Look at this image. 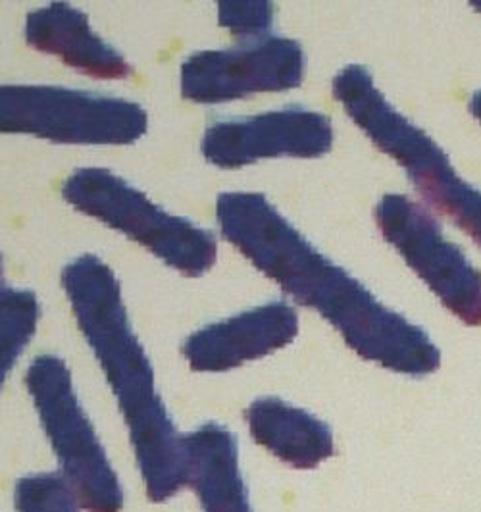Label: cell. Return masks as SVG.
<instances>
[{
	"label": "cell",
	"mask_w": 481,
	"mask_h": 512,
	"mask_svg": "<svg viewBox=\"0 0 481 512\" xmlns=\"http://www.w3.org/2000/svg\"><path fill=\"white\" fill-rule=\"evenodd\" d=\"M299 316L283 301L239 312L191 333L181 353L193 372H229L245 362L268 357L293 343Z\"/></svg>",
	"instance_id": "30bf717a"
},
{
	"label": "cell",
	"mask_w": 481,
	"mask_h": 512,
	"mask_svg": "<svg viewBox=\"0 0 481 512\" xmlns=\"http://www.w3.org/2000/svg\"><path fill=\"white\" fill-rule=\"evenodd\" d=\"M26 43L35 51L60 58L66 66L93 79H126L133 74L126 58L89 26V18L66 2H52L29 12Z\"/></svg>",
	"instance_id": "8fae6325"
},
{
	"label": "cell",
	"mask_w": 481,
	"mask_h": 512,
	"mask_svg": "<svg viewBox=\"0 0 481 512\" xmlns=\"http://www.w3.org/2000/svg\"><path fill=\"white\" fill-rule=\"evenodd\" d=\"M147 129L143 106L126 99L54 85L0 87L2 133L58 145H133Z\"/></svg>",
	"instance_id": "8992f818"
},
{
	"label": "cell",
	"mask_w": 481,
	"mask_h": 512,
	"mask_svg": "<svg viewBox=\"0 0 481 512\" xmlns=\"http://www.w3.org/2000/svg\"><path fill=\"white\" fill-rule=\"evenodd\" d=\"M470 112H472V116L480 122L481 126V91H478V93L472 97V101H470Z\"/></svg>",
	"instance_id": "e0dca14e"
},
{
	"label": "cell",
	"mask_w": 481,
	"mask_h": 512,
	"mask_svg": "<svg viewBox=\"0 0 481 512\" xmlns=\"http://www.w3.org/2000/svg\"><path fill=\"white\" fill-rule=\"evenodd\" d=\"M254 441L295 470H312L335 453L330 426L278 397H260L245 410Z\"/></svg>",
	"instance_id": "7c38bea8"
},
{
	"label": "cell",
	"mask_w": 481,
	"mask_h": 512,
	"mask_svg": "<svg viewBox=\"0 0 481 512\" xmlns=\"http://www.w3.org/2000/svg\"><path fill=\"white\" fill-rule=\"evenodd\" d=\"M62 197L81 214L149 249L185 278H201L218 258L210 231L162 210L108 168H79L64 181Z\"/></svg>",
	"instance_id": "277c9868"
},
{
	"label": "cell",
	"mask_w": 481,
	"mask_h": 512,
	"mask_svg": "<svg viewBox=\"0 0 481 512\" xmlns=\"http://www.w3.org/2000/svg\"><path fill=\"white\" fill-rule=\"evenodd\" d=\"M14 507L16 512H79L76 493L56 472L20 478L14 487Z\"/></svg>",
	"instance_id": "9a60e30c"
},
{
	"label": "cell",
	"mask_w": 481,
	"mask_h": 512,
	"mask_svg": "<svg viewBox=\"0 0 481 512\" xmlns=\"http://www.w3.org/2000/svg\"><path fill=\"white\" fill-rule=\"evenodd\" d=\"M331 147L330 118L291 106L210 126L204 131L201 153L216 168L239 170L264 158H320Z\"/></svg>",
	"instance_id": "9c48e42d"
},
{
	"label": "cell",
	"mask_w": 481,
	"mask_h": 512,
	"mask_svg": "<svg viewBox=\"0 0 481 512\" xmlns=\"http://www.w3.org/2000/svg\"><path fill=\"white\" fill-rule=\"evenodd\" d=\"M26 387L79 507L87 512L122 511L124 489L77 399L68 364L56 355L33 359Z\"/></svg>",
	"instance_id": "5b68a950"
},
{
	"label": "cell",
	"mask_w": 481,
	"mask_h": 512,
	"mask_svg": "<svg viewBox=\"0 0 481 512\" xmlns=\"http://www.w3.org/2000/svg\"><path fill=\"white\" fill-rule=\"evenodd\" d=\"M216 220L224 239L256 270L295 303L318 310L358 357L412 378L430 376L441 366L428 333L381 305L368 287L322 255L266 195L222 193Z\"/></svg>",
	"instance_id": "6da1fadb"
},
{
	"label": "cell",
	"mask_w": 481,
	"mask_h": 512,
	"mask_svg": "<svg viewBox=\"0 0 481 512\" xmlns=\"http://www.w3.org/2000/svg\"><path fill=\"white\" fill-rule=\"evenodd\" d=\"M41 308L39 299L29 289L2 287L0 293V372L6 374L24 353L37 332Z\"/></svg>",
	"instance_id": "5bb4252c"
},
{
	"label": "cell",
	"mask_w": 481,
	"mask_h": 512,
	"mask_svg": "<svg viewBox=\"0 0 481 512\" xmlns=\"http://www.w3.org/2000/svg\"><path fill=\"white\" fill-rule=\"evenodd\" d=\"M276 4L268 0L218 2V24L239 37H258L274 26Z\"/></svg>",
	"instance_id": "2e32d148"
},
{
	"label": "cell",
	"mask_w": 481,
	"mask_h": 512,
	"mask_svg": "<svg viewBox=\"0 0 481 512\" xmlns=\"http://www.w3.org/2000/svg\"><path fill=\"white\" fill-rule=\"evenodd\" d=\"M331 91L366 137L405 170L418 195L481 247L480 189L462 180L430 135L383 97L370 70L345 66L333 77Z\"/></svg>",
	"instance_id": "3957f363"
},
{
	"label": "cell",
	"mask_w": 481,
	"mask_h": 512,
	"mask_svg": "<svg viewBox=\"0 0 481 512\" xmlns=\"http://www.w3.org/2000/svg\"><path fill=\"white\" fill-rule=\"evenodd\" d=\"M189 455V486L203 512H253L239 468L237 439L228 428L206 422L185 434Z\"/></svg>",
	"instance_id": "4fadbf2b"
},
{
	"label": "cell",
	"mask_w": 481,
	"mask_h": 512,
	"mask_svg": "<svg viewBox=\"0 0 481 512\" xmlns=\"http://www.w3.org/2000/svg\"><path fill=\"white\" fill-rule=\"evenodd\" d=\"M304 72L306 54L299 41L266 37L243 47L191 54L181 64V97L191 103L220 104L291 91L301 87Z\"/></svg>",
	"instance_id": "ba28073f"
},
{
	"label": "cell",
	"mask_w": 481,
	"mask_h": 512,
	"mask_svg": "<svg viewBox=\"0 0 481 512\" xmlns=\"http://www.w3.org/2000/svg\"><path fill=\"white\" fill-rule=\"evenodd\" d=\"M60 282L116 395L147 497L164 503L189 484L185 434H179L156 391L151 360L131 330L120 282L95 255L77 256L62 270Z\"/></svg>",
	"instance_id": "7a4b0ae2"
},
{
	"label": "cell",
	"mask_w": 481,
	"mask_h": 512,
	"mask_svg": "<svg viewBox=\"0 0 481 512\" xmlns=\"http://www.w3.org/2000/svg\"><path fill=\"white\" fill-rule=\"evenodd\" d=\"M383 239L405 258L408 268L466 326H481V272L462 249L445 239L424 206L401 193L383 195L374 208Z\"/></svg>",
	"instance_id": "52a82bcc"
}]
</instances>
